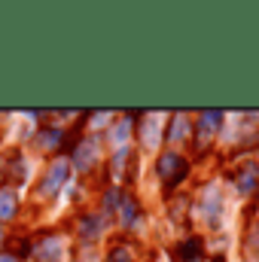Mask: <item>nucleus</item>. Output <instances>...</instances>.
I'll return each mask as SVG.
<instances>
[{"mask_svg": "<svg viewBox=\"0 0 259 262\" xmlns=\"http://www.w3.org/2000/svg\"><path fill=\"white\" fill-rule=\"evenodd\" d=\"M95 156H98V140H95V137H85V140L76 146V152H73V165H76V171H89L92 162H95Z\"/></svg>", "mask_w": 259, "mask_h": 262, "instance_id": "obj_2", "label": "nucleus"}, {"mask_svg": "<svg viewBox=\"0 0 259 262\" xmlns=\"http://www.w3.org/2000/svg\"><path fill=\"white\" fill-rule=\"evenodd\" d=\"M177 256H180V259H186V262L201 259V241H198V238L183 241V244H180V250H177Z\"/></svg>", "mask_w": 259, "mask_h": 262, "instance_id": "obj_5", "label": "nucleus"}, {"mask_svg": "<svg viewBox=\"0 0 259 262\" xmlns=\"http://www.w3.org/2000/svg\"><path fill=\"white\" fill-rule=\"evenodd\" d=\"M0 262H18L12 253H0Z\"/></svg>", "mask_w": 259, "mask_h": 262, "instance_id": "obj_13", "label": "nucleus"}, {"mask_svg": "<svg viewBox=\"0 0 259 262\" xmlns=\"http://www.w3.org/2000/svg\"><path fill=\"white\" fill-rule=\"evenodd\" d=\"M64 140V134L61 131H52V128H46L43 134H40V143H46V146H58Z\"/></svg>", "mask_w": 259, "mask_h": 262, "instance_id": "obj_10", "label": "nucleus"}, {"mask_svg": "<svg viewBox=\"0 0 259 262\" xmlns=\"http://www.w3.org/2000/svg\"><path fill=\"white\" fill-rule=\"evenodd\" d=\"M183 134H186V119H183V113H180V116L171 122V128H168V137H171V140H180Z\"/></svg>", "mask_w": 259, "mask_h": 262, "instance_id": "obj_9", "label": "nucleus"}, {"mask_svg": "<svg viewBox=\"0 0 259 262\" xmlns=\"http://www.w3.org/2000/svg\"><path fill=\"white\" fill-rule=\"evenodd\" d=\"M198 122H201L198 128H201V134H204V140H207V137H210V134L217 131V125L223 122V113H220V110H204Z\"/></svg>", "mask_w": 259, "mask_h": 262, "instance_id": "obj_4", "label": "nucleus"}, {"mask_svg": "<svg viewBox=\"0 0 259 262\" xmlns=\"http://www.w3.org/2000/svg\"><path fill=\"white\" fill-rule=\"evenodd\" d=\"M256 183H259V171H256V165L244 168V171H241V177H238V186H241L244 192H250V189H256Z\"/></svg>", "mask_w": 259, "mask_h": 262, "instance_id": "obj_7", "label": "nucleus"}, {"mask_svg": "<svg viewBox=\"0 0 259 262\" xmlns=\"http://www.w3.org/2000/svg\"><path fill=\"white\" fill-rule=\"evenodd\" d=\"M107 262H134V259H131V253L125 247H113L110 256H107Z\"/></svg>", "mask_w": 259, "mask_h": 262, "instance_id": "obj_11", "label": "nucleus"}, {"mask_svg": "<svg viewBox=\"0 0 259 262\" xmlns=\"http://www.w3.org/2000/svg\"><path fill=\"white\" fill-rule=\"evenodd\" d=\"M79 229H82V235H89V238H92V235H95V232H98L101 226H98V220H95V216H85Z\"/></svg>", "mask_w": 259, "mask_h": 262, "instance_id": "obj_12", "label": "nucleus"}, {"mask_svg": "<svg viewBox=\"0 0 259 262\" xmlns=\"http://www.w3.org/2000/svg\"><path fill=\"white\" fill-rule=\"evenodd\" d=\"M186 174H189V165H186L183 156H177V152H165V156L159 159V177H162V183H165L168 189L177 186Z\"/></svg>", "mask_w": 259, "mask_h": 262, "instance_id": "obj_1", "label": "nucleus"}, {"mask_svg": "<svg viewBox=\"0 0 259 262\" xmlns=\"http://www.w3.org/2000/svg\"><path fill=\"white\" fill-rule=\"evenodd\" d=\"M134 220H137V204H134V198L125 195V201H122V223L134 226Z\"/></svg>", "mask_w": 259, "mask_h": 262, "instance_id": "obj_8", "label": "nucleus"}, {"mask_svg": "<svg viewBox=\"0 0 259 262\" xmlns=\"http://www.w3.org/2000/svg\"><path fill=\"white\" fill-rule=\"evenodd\" d=\"M0 238H3V229H0Z\"/></svg>", "mask_w": 259, "mask_h": 262, "instance_id": "obj_14", "label": "nucleus"}, {"mask_svg": "<svg viewBox=\"0 0 259 262\" xmlns=\"http://www.w3.org/2000/svg\"><path fill=\"white\" fill-rule=\"evenodd\" d=\"M15 216V195L12 189H0V220H12Z\"/></svg>", "mask_w": 259, "mask_h": 262, "instance_id": "obj_6", "label": "nucleus"}, {"mask_svg": "<svg viewBox=\"0 0 259 262\" xmlns=\"http://www.w3.org/2000/svg\"><path fill=\"white\" fill-rule=\"evenodd\" d=\"M64 180H67V165L64 162H58L55 168L46 171V177H43V183H40V192H43V195H55V192L61 189Z\"/></svg>", "mask_w": 259, "mask_h": 262, "instance_id": "obj_3", "label": "nucleus"}]
</instances>
